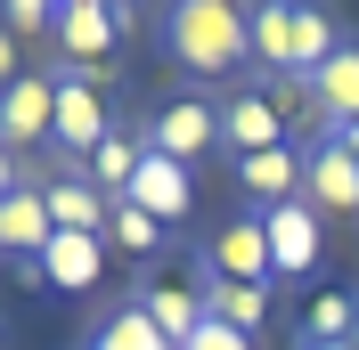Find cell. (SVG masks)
I'll list each match as a JSON object with an SVG mask.
<instances>
[{"label": "cell", "instance_id": "7a4b0ae2", "mask_svg": "<svg viewBox=\"0 0 359 350\" xmlns=\"http://www.w3.org/2000/svg\"><path fill=\"white\" fill-rule=\"evenodd\" d=\"M245 33H253V66L286 74V82H311V74L343 49L335 17H327V8H302V0H262V8H245Z\"/></svg>", "mask_w": 359, "mask_h": 350}, {"label": "cell", "instance_id": "8992f818", "mask_svg": "<svg viewBox=\"0 0 359 350\" xmlns=\"http://www.w3.org/2000/svg\"><path fill=\"white\" fill-rule=\"evenodd\" d=\"M57 139V82L49 74H17L0 90V147L8 155H33Z\"/></svg>", "mask_w": 359, "mask_h": 350}, {"label": "cell", "instance_id": "4fadbf2b", "mask_svg": "<svg viewBox=\"0 0 359 350\" xmlns=\"http://www.w3.org/2000/svg\"><path fill=\"white\" fill-rule=\"evenodd\" d=\"M123 204H139L147 220H188V204H196V172L147 147V155H139V179H131V196H123Z\"/></svg>", "mask_w": 359, "mask_h": 350}, {"label": "cell", "instance_id": "3957f363", "mask_svg": "<svg viewBox=\"0 0 359 350\" xmlns=\"http://www.w3.org/2000/svg\"><path fill=\"white\" fill-rule=\"evenodd\" d=\"M147 147L172 155V163H204V155H229L221 147V98H163L156 122H147Z\"/></svg>", "mask_w": 359, "mask_h": 350}, {"label": "cell", "instance_id": "9a60e30c", "mask_svg": "<svg viewBox=\"0 0 359 350\" xmlns=\"http://www.w3.org/2000/svg\"><path fill=\"white\" fill-rule=\"evenodd\" d=\"M131 302L147 309V318H156V334H163L172 350H180L188 334L204 326V285H196V277H156V285H139Z\"/></svg>", "mask_w": 359, "mask_h": 350}, {"label": "cell", "instance_id": "9c48e42d", "mask_svg": "<svg viewBox=\"0 0 359 350\" xmlns=\"http://www.w3.org/2000/svg\"><path fill=\"white\" fill-rule=\"evenodd\" d=\"M196 269H212V277H229V285H269V237H262V212L221 220V228L204 237Z\"/></svg>", "mask_w": 359, "mask_h": 350}, {"label": "cell", "instance_id": "277c9868", "mask_svg": "<svg viewBox=\"0 0 359 350\" xmlns=\"http://www.w3.org/2000/svg\"><path fill=\"white\" fill-rule=\"evenodd\" d=\"M123 33H131V8H114V0H66L49 41H57V57H66V74H90Z\"/></svg>", "mask_w": 359, "mask_h": 350}, {"label": "cell", "instance_id": "83f0119b", "mask_svg": "<svg viewBox=\"0 0 359 350\" xmlns=\"http://www.w3.org/2000/svg\"><path fill=\"white\" fill-rule=\"evenodd\" d=\"M294 350H302V342H294ZM327 350H359V342H327Z\"/></svg>", "mask_w": 359, "mask_h": 350}, {"label": "cell", "instance_id": "2e32d148", "mask_svg": "<svg viewBox=\"0 0 359 350\" xmlns=\"http://www.w3.org/2000/svg\"><path fill=\"white\" fill-rule=\"evenodd\" d=\"M107 237H74V228H57L41 253V285H57V293H90V285L107 277Z\"/></svg>", "mask_w": 359, "mask_h": 350}, {"label": "cell", "instance_id": "e0dca14e", "mask_svg": "<svg viewBox=\"0 0 359 350\" xmlns=\"http://www.w3.org/2000/svg\"><path fill=\"white\" fill-rule=\"evenodd\" d=\"M49 237H57V228H49L41 188H17V196L0 204V253H8V261H41V253H49Z\"/></svg>", "mask_w": 359, "mask_h": 350}, {"label": "cell", "instance_id": "603a6c76", "mask_svg": "<svg viewBox=\"0 0 359 350\" xmlns=\"http://www.w3.org/2000/svg\"><path fill=\"white\" fill-rule=\"evenodd\" d=\"M0 24H8V33H57V8H41V0H8V8H0Z\"/></svg>", "mask_w": 359, "mask_h": 350}, {"label": "cell", "instance_id": "6da1fadb", "mask_svg": "<svg viewBox=\"0 0 359 350\" xmlns=\"http://www.w3.org/2000/svg\"><path fill=\"white\" fill-rule=\"evenodd\" d=\"M163 57L204 82H221L253 57V33H245V8H229V0H172L163 8Z\"/></svg>", "mask_w": 359, "mask_h": 350}, {"label": "cell", "instance_id": "5b68a950", "mask_svg": "<svg viewBox=\"0 0 359 350\" xmlns=\"http://www.w3.org/2000/svg\"><path fill=\"white\" fill-rule=\"evenodd\" d=\"M41 204H49V228H74V237H107V212H114V204L90 188V172L74 155H57V147H49V163H41Z\"/></svg>", "mask_w": 359, "mask_h": 350}, {"label": "cell", "instance_id": "ba28073f", "mask_svg": "<svg viewBox=\"0 0 359 350\" xmlns=\"http://www.w3.org/2000/svg\"><path fill=\"white\" fill-rule=\"evenodd\" d=\"M221 147H229V163L286 147V90H237V98H221Z\"/></svg>", "mask_w": 359, "mask_h": 350}, {"label": "cell", "instance_id": "44dd1931", "mask_svg": "<svg viewBox=\"0 0 359 350\" xmlns=\"http://www.w3.org/2000/svg\"><path fill=\"white\" fill-rule=\"evenodd\" d=\"M90 350H172V342L156 334V318L139 302H123V309H107V318L90 326Z\"/></svg>", "mask_w": 359, "mask_h": 350}, {"label": "cell", "instance_id": "ac0fdd59", "mask_svg": "<svg viewBox=\"0 0 359 350\" xmlns=\"http://www.w3.org/2000/svg\"><path fill=\"white\" fill-rule=\"evenodd\" d=\"M188 277L204 285V318H221V326H237V334L269 326V285H229V277H212V269H188Z\"/></svg>", "mask_w": 359, "mask_h": 350}, {"label": "cell", "instance_id": "7402d4cb", "mask_svg": "<svg viewBox=\"0 0 359 350\" xmlns=\"http://www.w3.org/2000/svg\"><path fill=\"white\" fill-rule=\"evenodd\" d=\"M107 244L131 253V261H156V253H163V220H147L139 204H114V212H107Z\"/></svg>", "mask_w": 359, "mask_h": 350}, {"label": "cell", "instance_id": "5bb4252c", "mask_svg": "<svg viewBox=\"0 0 359 350\" xmlns=\"http://www.w3.org/2000/svg\"><path fill=\"white\" fill-rule=\"evenodd\" d=\"M229 172H237V188L253 196V212L302 204V155H294V147H269V155H237Z\"/></svg>", "mask_w": 359, "mask_h": 350}, {"label": "cell", "instance_id": "ffe728a7", "mask_svg": "<svg viewBox=\"0 0 359 350\" xmlns=\"http://www.w3.org/2000/svg\"><path fill=\"white\" fill-rule=\"evenodd\" d=\"M327 342H359V293H318L302 309V350H327Z\"/></svg>", "mask_w": 359, "mask_h": 350}, {"label": "cell", "instance_id": "52a82bcc", "mask_svg": "<svg viewBox=\"0 0 359 350\" xmlns=\"http://www.w3.org/2000/svg\"><path fill=\"white\" fill-rule=\"evenodd\" d=\"M49 82H57V139H49V147L57 155H74V163H90V155L107 147V90L90 82V74H49Z\"/></svg>", "mask_w": 359, "mask_h": 350}, {"label": "cell", "instance_id": "484cf974", "mask_svg": "<svg viewBox=\"0 0 359 350\" xmlns=\"http://www.w3.org/2000/svg\"><path fill=\"white\" fill-rule=\"evenodd\" d=\"M17 188H25V172H17V155H8V147H0V204H8V196H17Z\"/></svg>", "mask_w": 359, "mask_h": 350}, {"label": "cell", "instance_id": "d4e9b609", "mask_svg": "<svg viewBox=\"0 0 359 350\" xmlns=\"http://www.w3.org/2000/svg\"><path fill=\"white\" fill-rule=\"evenodd\" d=\"M17 82V33H8V24H0V90Z\"/></svg>", "mask_w": 359, "mask_h": 350}, {"label": "cell", "instance_id": "8fae6325", "mask_svg": "<svg viewBox=\"0 0 359 350\" xmlns=\"http://www.w3.org/2000/svg\"><path fill=\"white\" fill-rule=\"evenodd\" d=\"M262 237H269V277H311L318 253H327L311 204H278V212H262Z\"/></svg>", "mask_w": 359, "mask_h": 350}, {"label": "cell", "instance_id": "30bf717a", "mask_svg": "<svg viewBox=\"0 0 359 350\" xmlns=\"http://www.w3.org/2000/svg\"><path fill=\"white\" fill-rule=\"evenodd\" d=\"M302 204L318 220H359V155H343L335 139H318L302 155Z\"/></svg>", "mask_w": 359, "mask_h": 350}, {"label": "cell", "instance_id": "7c38bea8", "mask_svg": "<svg viewBox=\"0 0 359 350\" xmlns=\"http://www.w3.org/2000/svg\"><path fill=\"white\" fill-rule=\"evenodd\" d=\"M302 98H311V114H318V139L343 131V122H359V41H343L335 57L302 82Z\"/></svg>", "mask_w": 359, "mask_h": 350}, {"label": "cell", "instance_id": "d6986e66", "mask_svg": "<svg viewBox=\"0 0 359 350\" xmlns=\"http://www.w3.org/2000/svg\"><path fill=\"white\" fill-rule=\"evenodd\" d=\"M139 155H147V139L114 131L107 147H98V155H90V163H82V172H90V188H98V196H107V204H123V196H131V179H139Z\"/></svg>", "mask_w": 359, "mask_h": 350}, {"label": "cell", "instance_id": "cb8c5ba5", "mask_svg": "<svg viewBox=\"0 0 359 350\" xmlns=\"http://www.w3.org/2000/svg\"><path fill=\"white\" fill-rule=\"evenodd\" d=\"M180 350H253V334H237V326H221V318H204L196 334H188V342Z\"/></svg>", "mask_w": 359, "mask_h": 350}, {"label": "cell", "instance_id": "4316f807", "mask_svg": "<svg viewBox=\"0 0 359 350\" xmlns=\"http://www.w3.org/2000/svg\"><path fill=\"white\" fill-rule=\"evenodd\" d=\"M327 139H335L343 155H359V122H343V131H327Z\"/></svg>", "mask_w": 359, "mask_h": 350}]
</instances>
